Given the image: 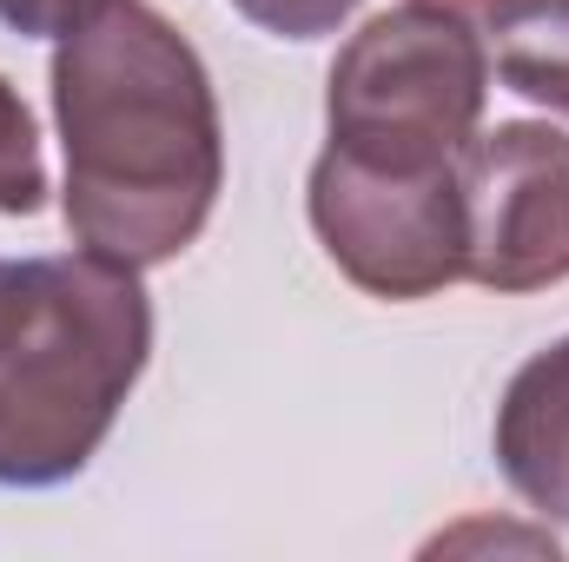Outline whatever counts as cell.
<instances>
[{
  "instance_id": "8992f818",
  "label": "cell",
  "mask_w": 569,
  "mask_h": 562,
  "mask_svg": "<svg viewBox=\"0 0 569 562\" xmlns=\"http://www.w3.org/2000/svg\"><path fill=\"white\" fill-rule=\"evenodd\" d=\"M497 463L537 516L569 523V338L510 378L497 404Z\"/></svg>"
},
{
  "instance_id": "8fae6325",
  "label": "cell",
  "mask_w": 569,
  "mask_h": 562,
  "mask_svg": "<svg viewBox=\"0 0 569 562\" xmlns=\"http://www.w3.org/2000/svg\"><path fill=\"white\" fill-rule=\"evenodd\" d=\"M437 7H457V13H483L490 0H437Z\"/></svg>"
},
{
  "instance_id": "ba28073f",
  "label": "cell",
  "mask_w": 569,
  "mask_h": 562,
  "mask_svg": "<svg viewBox=\"0 0 569 562\" xmlns=\"http://www.w3.org/2000/svg\"><path fill=\"white\" fill-rule=\"evenodd\" d=\"M40 199H47V165H40L33 113H27V100L0 80V212L27 219V212H40Z\"/></svg>"
},
{
  "instance_id": "30bf717a",
  "label": "cell",
  "mask_w": 569,
  "mask_h": 562,
  "mask_svg": "<svg viewBox=\"0 0 569 562\" xmlns=\"http://www.w3.org/2000/svg\"><path fill=\"white\" fill-rule=\"evenodd\" d=\"M107 0H0V20L20 27V33H73L80 20H93Z\"/></svg>"
},
{
  "instance_id": "9c48e42d",
  "label": "cell",
  "mask_w": 569,
  "mask_h": 562,
  "mask_svg": "<svg viewBox=\"0 0 569 562\" xmlns=\"http://www.w3.org/2000/svg\"><path fill=\"white\" fill-rule=\"evenodd\" d=\"M252 27L279 33V40H318V33H338V20L358 7V0H232Z\"/></svg>"
},
{
  "instance_id": "6da1fadb",
  "label": "cell",
  "mask_w": 569,
  "mask_h": 562,
  "mask_svg": "<svg viewBox=\"0 0 569 562\" xmlns=\"http://www.w3.org/2000/svg\"><path fill=\"white\" fill-rule=\"evenodd\" d=\"M53 113L67 145V232L120 265L179 259L226 185L206 60L146 0H107L60 33Z\"/></svg>"
},
{
  "instance_id": "7a4b0ae2",
  "label": "cell",
  "mask_w": 569,
  "mask_h": 562,
  "mask_svg": "<svg viewBox=\"0 0 569 562\" xmlns=\"http://www.w3.org/2000/svg\"><path fill=\"white\" fill-rule=\"evenodd\" d=\"M152 351L133 265L100 252L0 265V483L47 490L93 463Z\"/></svg>"
},
{
  "instance_id": "52a82bcc",
  "label": "cell",
  "mask_w": 569,
  "mask_h": 562,
  "mask_svg": "<svg viewBox=\"0 0 569 562\" xmlns=\"http://www.w3.org/2000/svg\"><path fill=\"white\" fill-rule=\"evenodd\" d=\"M483 27L497 47V73L523 100L569 113V0H490Z\"/></svg>"
},
{
  "instance_id": "3957f363",
  "label": "cell",
  "mask_w": 569,
  "mask_h": 562,
  "mask_svg": "<svg viewBox=\"0 0 569 562\" xmlns=\"http://www.w3.org/2000/svg\"><path fill=\"white\" fill-rule=\"evenodd\" d=\"M490 53L457 7L411 0L378 13L331 67L325 127L338 152L385 165H443L477 140Z\"/></svg>"
},
{
  "instance_id": "277c9868",
  "label": "cell",
  "mask_w": 569,
  "mask_h": 562,
  "mask_svg": "<svg viewBox=\"0 0 569 562\" xmlns=\"http://www.w3.org/2000/svg\"><path fill=\"white\" fill-rule=\"evenodd\" d=\"M311 225L331 265L371 298L411 304L463 279L470 219H463L457 159L385 165L325 145L311 165Z\"/></svg>"
},
{
  "instance_id": "5b68a950",
  "label": "cell",
  "mask_w": 569,
  "mask_h": 562,
  "mask_svg": "<svg viewBox=\"0 0 569 562\" xmlns=\"http://www.w3.org/2000/svg\"><path fill=\"white\" fill-rule=\"evenodd\" d=\"M470 252L463 279L543 291L569 279V133L517 120L457 152Z\"/></svg>"
}]
</instances>
